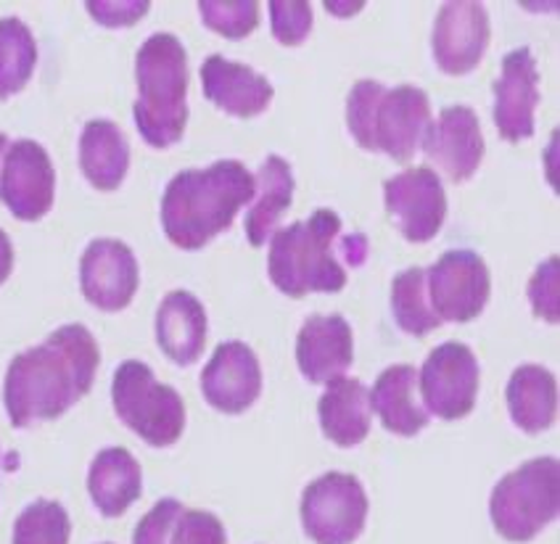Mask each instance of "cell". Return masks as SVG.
Masks as SVG:
<instances>
[{
  "label": "cell",
  "mask_w": 560,
  "mask_h": 544,
  "mask_svg": "<svg viewBox=\"0 0 560 544\" xmlns=\"http://www.w3.org/2000/svg\"><path fill=\"white\" fill-rule=\"evenodd\" d=\"M54 193L56 173L48 151L30 138L9 143L0 169V199L11 214L24 223H35L50 212Z\"/></svg>",
  "instance_id": "cell-11"
},
{
  "label": "cell",
  "mask_w": 560,
  "mask_h": 544,
  "mask_svg": "<svg viewBox=\"0 0 560 544\" xmlns=\"http://www.w3.org/2000/svg\"><path fill=\"white\" fill-rule=\"evenodd\" d=\"M80 167L98 191L122 186L130 167V145L112 119H93L85 125L80 135Z\"/></svg>",
  "instance_id": "cell-25"
},
{
  "label": "cell",
  "mask_w": 560,
  "mask_h": 544,
  "mask_svg": "<svg viewBox=\"0 0 560 544\" xmlns=\"http://www.w3.org/2000/svg\"><path fill=\"white\" fill-rule=\"evenodd\" d=\"M341 230V217L330 209H317L310 220L280 227L272 233L267 272L285 296L336 294L347 286V270L334 257V238Z\"/></svg>",
  "instance_id": "cell-5"
},
{
  "label": "cell",
  "mask_w": 560,
  "mask_h": 544,
  "mask_svg": "<svg viewBox=\"0 0 560 544\" xmlns=\"http://www.w3.org/2000/svg\"><path fill=\"white\" fill-rule=\"evenodd\" d=\"M170 544H228V534L212 512L183 508L170 531Z\"/></svg>",
  "instance_id": "cell-31"
},
{
  "label": "cell",
  "mask_w": 560,
  "mask_h": 544,
  "mask_svg": "<svg viewBox=\"0 0 560 544\" xmlns=\"http://www.w3.org/2000/svg\"><path fill=\"white\" fill-rule=\"evenodd\" d=\"M112 400L119 421L151 447H170L186 431V404L154 370L138 359H127L114 372Z\"/></svg>",
  "instance_id": "cell-7"
},
{
  "label": "cell",
  "mask_w": 560,
  "mask_h": 544,
  "mask_svg": "<svg viewBox=\"0 0 560 544\" xmlns=\"http://www.w3.org/2000/svg\"><path fill=\"white\" fill-rule=\"evenodd\" d=\"M323 434L336 447H358L371 434V400L354 378H334L317 404Z\"/></svg>",
  "instance_id": "cell-22"
},
{
  "label": "cell",
  "mask_w": 560,
  "mask_h": 544,
  "mask_svg": "<svg viewBox=\"0 0 560 544\" xmlns=\"http://www.w3.org/2000/svg\"><path fill=\"white\" fill-rule=\"evenodd\" d=\"M201 85L203 96L212 100L222 111L233 117L249 119L262 114L270 106L272 91L270 80L254 69L228 61L225 56H209L201 64Z\"/></svg>",
  "instance_id": "cell-19"
},
{
  "label": "cell",
  "mask_w": 560,
  "mask_h": 544,
  "mask_svg": "<svg viewBox=\"0 0 560 544\" xmlns=\"http://www.w3.org/2000/svg\"><path fill=\"white\" fill-rule=\"evenodd\" d=\"M365 518L368 495L352 473H326L304 489L302 527L315 544H352Z\"/></svg>",
  "instance_id": "cell-8"
},
{
  "label": "cell",
  "mask_w": 560,
  "mask_h": 544,
  "mask_svg": "<svg viewBox=\"0 0 560 544\" xmlns=\"http://www.w3.org/2000/svg\"><path fill=\"white\" fill-rule=\"evenodd\" d=\"M539 104V69L529 48H515L502 59L494 82V125L505 141L518 143L534 135V109Z\"/></svg>",
  "instance_id": "cell-17"
},
{
  "label": "cell",
  "mask_w": 560,
  "mask_h": 544,
  "mask_svg": "<svg viewBox=\"0 0 560 544\" xmlns=\"http://www.w3.org/2000/svg\"><path fill=\"white\" fill-rule=\"evenodd\" d=\"M151 3H88V11L95 16V22L106 24V27H127L136 24Z\"/></svg>",
  "instance_id": "cell-35"
},
{
  "label": "cell",
  "mask_w": 560,
  "mask_h": 544,
  "mask_svg": "<svg viewBox=\"0 0 560 544\" xmlns=\"http://www.w3.org/2000/svg\"><path fill=\"white\" fill-rule=\"evenodd\" d=\"M392 312L397 326L410 336L423 339L425 333L436 331L442 320L431 309L429 291H425V270L410 268L399 272L392 281Z\"/></svg>",
  "instance_id": "cell-28"
},
{
  "label": "cell",
  "mask_w": 560,
  "mask_h": 544,
  "mask_svg": "<svg viewBox=\"0 0 560 544\" xmlns=\"http://www.w3.org/2000/svg\"><path fill=\"white\" fill-rule=\"evenodd\" d=\"M203 24L214 33H220L228 40H241L252 35L259 24V3L254 0H241V3H199Z\"/></svg>",
  "instance_id": "cell-30"
},
{
  "label": "cell",
  "mask_w": 560,
  "mask_h": 544,
  "mask_svg": "<svg viewBox=\"0 0 560 544\" xmlns=\"http://www.w3.org/2000/svg\"><path fill=\"white\" fill-rule=\"evenodd\" d=\"M328 11H358V9H362V5H326Z\"/></svg>",
  "instance_id": "cell-38"
},
{
  "label": "cell",
  "mask_w": 560,
  "mask_h": 544,
  "mask_svg": "<svg viewBox=\"0 0 560 544\" xmlns=\"http://www.w3.org/2000/svg\"><path fill=\"white\" fill-rule=\"evenodd\" d=\"M347 125L365 151H384L392 159L410 162L431 125V100L412 85L384 87L360 80L349 91Z\"/></svg>",
  "instance_id": "cell-4"
},
{
  "label": "cell",
  "mask_w": 560,
  "mask_h": 544,
  "mask_svg": "<svg viewBox=\"0 0 560 544\" xmlns=\"http://www.w3.org/2000/svg\"><path fill=\"white\" fill-rule=\"evenodd\" d=\"M296 363L312 383H330L354 363V336L341 315H312L296 336Z\"/></svg>",
  "instance_id": "cell-18"
},
{
  "label": "cell",
  "mask_w": 560,
  "mask_h": 544,
  "mask_svg": "<svg viewBox=\"0 0 560 544\" xmlns=\"http://www.w3.org/2000/svg\"><path fill=\"white\" fill-rule=\"evenodd\" d=\"M5 151H9V138H5L3 132H0V169H3V156H5Z\"/></svg>",
  "instance_id": "cell-37"
},
{
  "label": "cell",
  "mask_w": 560,
  "mask_h": 544,
  "mask_svg": "<svg viewBox=\"0 0 560 544\" xmlns=\"http://www.w3.org/2000/svg\"><path fill=\"white\" fill-rule=\"evenodd\" d=\"M272 16V35L283 46H299L312 29V5L304 0L294 3H270Z\"/></svg>",
  "instance_id": "cell-32"
},
{
  "label": "cell",
  "mask_w": 560,
  "mask_h": 544,
  "mask_svg": "<svg viewBox=\"0 0 560 544\" xmlns=\"http://www.w3.org/2000/svg\"><path fill=\"white\" fill-rule=\"evenodd\" d=\"M101 350L80 322L54 331L43 344L11 359L3 383L5 413L14 428L35 426L74 407L91 394Z\"/></svg>",
  "instance_id": "cell-1"
},
{
  "label": "cell",
  "mask_w": 560,
  "mask_h": 544,
  "mask_svg": "<svg viewBox=\"0 0 560 544\" xmlns=\"http://www.w3.org/2000/svg\"><path fill=\"white\" fill-rule=\"evenodd\" d=\"M11 268H14V246H11V238L0 230V286L9 281Z\"/></svg>",
  "instance_id": "cell-36"
},
{
  "label": "cell",
  "mask_w": 560,
  "mask_h": 544,
  "mask_svg": "<svg viewBox=\"0 0 560 544\" xmlns=\"http://www.w3.org/2000/svg\"><path fill=\"white\" fill-rule=\"evenodd\" d=\"M425 291L439 320L470 322L483 312L492 291L487 262L468 249L444 251L425 270Z\"/></svg>",
  "instance_id": "cell-9"
},
{
  "label": "cell",
  "mask_w": 560,
  "mask_h": 544,
  "mask_svg": "<svg viewBox=\"0 0 560 544\" xmlns=\"http://www.w3.org/2000/svg\"><path fill=\"white\" fill-rule=\"evenodd\" d=\"M254 182H257V191H254L257 199L246 214V238L252 246H262L270 233L278 230L280 217L289 212L291 199H294V175H291L289 162L270 156L259 167Z\"/></svg>",
  "instance_id": "cell-26"
},
{
  "label": "cell",
  "mask_w": 560,
  "mask_h": 544,
  "mask_svg": "<svg viewBox=\"0 0 560 544\" xmlns=\"http://www.w3.org/2000/svg\"><path fill=\"white\" fill-rule=\"evenodd\" d=\"M479 363L460 341H447L429 354L420 370V394L425 407L442 421H460L474 413L479 397Z\"/></svg>",
  "instance_id": "cell-10"
},
{
  "label": "cell",
  "mask_w": 560,
  "mask_h": 544,
  "mask_svg": "<svg viewBox=\"0 0 560 544\" xmlns=\"http://www.w3.org/2000/svg\"><path fill=\"white\" fill-rule=\"evenodd\" d=\"M183 505L177 499H159V502L140 518L132 544H170V531L180 516Z\"/></svg>",
  "instance_id": "cell-34"
},
{
  "label": "cell",
  "mask_w": 560,
  "mask_h": 544,
  "mask_svg": "<svg viewBox=\"0 0 560 544\" xmlns=\"http://www.w3.org/2000/svg\"><path fill=\"white\" fill-rule=\"evenodd\" d=\"M560 510V465L556 458L524 463L494 486L489 516L502 540L529 542Z\"/></svg>",
  "instance_id": "cell-6"
},
{
  "label": "cell",
  "mask_w": 560,
  "mask_h": 544,
  "mask_svg": "<svg viewBox=\"0 0 560 544\" xmlns=\"http://www.w3.org/2000/svg\"><path fill=\"white\" fill-rule=\"evenodd\" d=\"M37 64V43L22 19H0V100L27 85Z\"/></svg>",
  "instance_id": "cell-27"
},
{
  "label": "cell",
  "mask_w": 560,
  "mask_h": 544,
  "mask_svg": "<svg viewBox=\"0 0 560 544\" xmlns=\"http://www.w3.org/2000/svg\"><path fill=\"white\" fill-rule=\"evenodd\" d=\"M371 410L381 417L386 431L397 436H416L429 426V413L418 402V370L412 365H392L375 378L368 391Z\"/></svg>",
  "instance_id": "cell-21"
},
{
  "label": "cell",
  "mask_w": 560,
  "mask_h": 544,
  "mask_svg": "<svg viewBox=\"0 0 560 544\" xmlns=\"http://www.w3.org/2000/svg\"><path fill=\"white\" fill-rule=\"evenodd\" d=\"M386 212L410 244H425L442 230L447 196L431 167H410L384 182Z\"/></svg>",
  "instance_id": "cell-12"
},
{
  "label": "cell",
  "mask_w": 560,
  "mask_h": 544,
  "mask_svg": "<svg viewBox=\"0 0 560 544\" xmlns=\"http://www.w3.org/2000/svg\"><path fill=\"white\" fill-rule=\"evenodd\" d=\"M508 410L515 426L526 434H539L556 423L558 381L542 365H521L508 381Z\"/></svg>",
  "instance_id": "cell-24"
},
{
  "label": "cell",
  "mask_w": 560,
  "mask_h": 544,
  "mask_svg": "<svg viewBox=\"0 0 560 544\" xmlns=\"http://www.w3.org/2000/svg\"><path fill=\"white\" fill-rule=\"evenodd\" d=\"M138 283V259L122 240L95 238L82 255L80 286L93 307L119 312L132 301Z\"/></svg>",
  "instance_id": "cell-13"
},
{
  "label": "cell",
  "mask_w": 560,
  "mask_h": 544,
  "mask_svg": "<svg viewBox=\"0 0 560 544\" xmlns=\"http://www.w3.org/2000/svg\"><path fill=\"white\" fill-rule=\"evenodd\" d=\"M207 309L188 291H172L156 312V341L172 363L194 365L207 346Z\"/></svg>",
  "instance_id": "cell-20"
},
{
  "label": "cell",
  "mask_w": 560,
  "mask_h": 544,
  "mask_svg": "<svg viewBox=\"0 0 560 544\" xmlns=\"http://www.w3.org/2000/svg\"><path fill=\"white\" fill-rule=\"evenodd\" d=\"M529 299L537 318L547 322H558V257H550L537 268V275L529 283Z\"/></svg>",
  "instance_id": "cell-33"
},
{
  "label": "cell",
  "mask_w": 560,
  "mask_h": 544,
  "mask_svg": "<svg viewBox=\"0 0 560 544\" xmlns=\"http://www.w3.org/2000/svg\"><path fill=\"white\" fill-rule=\"evenodd\" d=\"M201 391L220 413H246L262 391V368L257 354L244 341L220 344L201 372Z\"/></svg>",
  "instance_id": "cell-15"
},
{
  "label": "cell",
  "mask_w": 560,
  "mask_h": 544,
  "mask_svg": "<svg viewBox=\"0 0 560 544\" xmlns=\"http://www.w3.org/2000/svg\"><path fill=\"white\" fill-rule=\"evenodd\" d=\"M106 544H112V542H106Z\"/></svg>",
  "instance_id": "cell-39"
},
{
  "label": "cell",
  "mask_w": 560,
  "mask_h": 544,
  "mask_svg": "<svg viewBox=\"0 0 560 544\" xmlns=\"http://www.w3.org/2000/svg\"><path fill=\"white\" fill-rule=\"evenodd\" d=\"M88 492L101 516L119 518L143 492V473L138 460L122 447L98 452L88 473Z\"/></svg>",
  "instance_id": "cell-23"
},
{
  "label": "cell",
  "mask_w": 560,
  "mask_h": 544,
  "mask_svg": "<svg viewBox=\"0 0 560 544\" xmlns=\"http://www.w3.org/2000/svg\"><path fill=\"white\" fill-rule=\"evenodd\" d=\"M489 14L481 3H444L434 22V59L442 72L460 78L479 67L489 48Z\"/></svg>",
  "instance_id": "cell-14"
},
{
  "label": "cell",
  "mask_w": 560,
  "mask_h": 544,
  "mask_svg": "<svg viewBox=\"0 0 560 544\" xmlns=\"http://www.w3.org/2000/svg\"><path fill=\"white\" fill-rule=\"evenodd\" d=\"M72 523L63 505L54 499H37L16 518L14 544H69Z\"/></svg>",
  "instance_id": "cell-29"
},
{
  "label": "cell",
  "mask_w": 560,
  "mask_h": 544,
  "mask_svg": "<svg viewBox=\"0 0 560 544\" xmlns=\"http://www.w3.org/2000/svg\"><path fill=\"white\" fill-rule=\"evenodd\" d=\"M136 125L154 149H170L188 125V56L170 33L151 35L136 56Z\"/></svg>",
  "instance_id": "cell-3"
},
{
  "label": "cell",
  "mask_w": 560,
  "mask_h": 544,
  "mask_svg": "<svg viewBox=\"0 0 560 544\" xmlns=\"http://www.w3.org/2000/svg\"><path fill=\"white\" fill-rule=\"evenodd\" d=\"M423 151L452 182L470 180L483 159V135L476 111L468 106L444 109L425 130Z\"/></svg>",
  "instance_id": "cell-16"
},
{
  "label": "cell",
  "mask_w": 560,
  "mask_h": 544,
  "mask_svg": "<svg viewBox=\"0 0 560 544\" xmlns=\"http://www.w3.org/2000/svg\"><path fill=\"white\" fill-rule=\"evenodd\" d=\"M257 191L254 175L235 159L183 169L162 196V227L177 249L199 251L233 225Z\"/></svg>",
  "instance_id": "cell-2"
}]
</instances>
